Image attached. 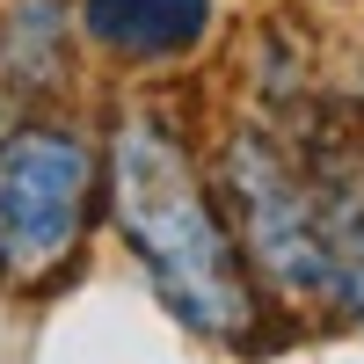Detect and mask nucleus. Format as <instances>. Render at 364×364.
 Segmentation results:
<instances>
[{
	"label": "nucleus",
	"mask_w": 364,
	"mask_h": 364,
	"mask_svg": "<svg viewBox=\"0 0 364 364\" xmlns=\"http://www.w3.org/2000/svg\"><path fill=\"white\" fill-rule=\"evenodd\" d=\"M109 226L132 248L154 299L204 343H248L262 321V277L204 182L190 139L168 109H124L109 124Z\"/></svg>",
	"instance_id": "obj_1"
},
{
	"label": "nucleus",
	"mask_w": 364,
	"mask_h": 364,
	"mask_svg": "<svg viewBox=\"0 0 364 364\" xmlns=\"http://www.w3.org/2000/svg\"><path fill=\"white\" fill-rule=\"evenodd\" d=\"M109 204V161L58 117L0 132V284L44 291L73 269L95 211Z\"/></svg>",
	"instance_id": "obj_2"
},
{
	"label": "nucleus",
	"mask_w": 364,
	"mask_h": 364,
	"mask_svg": "<svg viewBox=\"0 0 364 364\" xmlns=\"http://www.w3.org/2000/svg\"><path fill=\"white\" fill-rule=\"evenodd\" d=\"M219 204L262 291L291 299V306H336V262H328V226L306 154H291L262 124H233L219 146Z\"/></svg>",
	"instance_id": "obj_3"
},
{
	"label": "nucleus",
	"mask_w": 364,
	"mask_h": 364,
	"mask_svg": "<svg viewBox=\"0 0 364 364\" xmlns=\"http://www.w3.org/2000/svg\"><path fill=\"white\" fill-rule=\"evenodd\" d=\"M219 0H80V37L117 66H175L204 51Z\"/></svg>",
	"instance_id": "obj_4"
},
{
	"label": "nucleus",
	"mask_w": 364,
	"mask_h": 364,
	"mask_svg": "<svg viewBox=\"0 0 364 364\" xmlns=\"http://www.w3.org/2000/svg\"><path fill=\"white\" fill-rule=\"evenodd\" d=\"M314 190H321V226H328V262H336V314L364 328V139L321 132L306 146Z\"/></svg>",
	"instance_id": "obj_5"
},
{
	"label": "nucleus",
	"mask_w": 364,
	"mask_h": 364,
	"mask_svg": "<svg viewBox=\"0 0 364 364\" xmlns=\"http://www.w3.org/2000/svg\"><path fill=\"white\" fill-rule=\"evenodd\" d=\"M73 58L66 37V0H8L0 15V95L8 102H44Z\"/></svg>",
	"instance_id": "obj_6"
}]
</instances>
